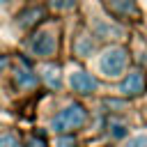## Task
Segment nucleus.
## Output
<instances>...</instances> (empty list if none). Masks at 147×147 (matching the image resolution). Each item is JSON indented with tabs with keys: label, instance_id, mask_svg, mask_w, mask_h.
<instances>
[{
	"label": "nucleus",
	"instance_id": "11",
	"mask_svg": "<svg viewBox=\"0 0 147 147\" xmlns=\"http://www.w3.org/2000/svg\"><path fill=\"white\" fill-rule=\"evenodd\" d=\"M0 147H21V140L14 131H2L0 133Z\"/></svg>",
	"mask_w": 147,
	"mask_h": 147
},
{
	"label": "nucleus",
	"instance_id": "2",
	"mask_svg": "<svg viewBox=\"0 0 147 147\" xmlns=\"http://www.w3.org/2000/svg\"><path fill=\"white\" fill-rule=\"evenodd\" d=\"M87 119V110L80 106V103H69L64 106L53 119H51V129L55 133H71L74 129L83 126Z\"/></svg>",
	"mask_w": 147,
	"mask_h": 147
},
{
	"label": "nucleus",
	"instance_id": "3",
	"mask_svg": "<svg viewBox=\"0 0 147 147\" xmlns=\"http://www.w3.org/2000/svg\"><path fill=\"white\" fill-rule=\"evenodd\" d=\"M57 51V37L53 28H41L30 37V53L37 57H53Z\"/></svg>",
	"mask_w": 147,
	"mask_h": 147
},
{
	"label": "nucleus",
	"instance_id": "15",
	"mask_svg": "<svg viewBox=\"0 0 147 147\" xmlns=\"http://www.w3.org/2000/svg\"><path fill=\"white\" fill-rule=\"evenodd\" d=\"M113 136H115V138H124V136H126V129H124L122 124H119V126L115 124V126H113Z\"/></svg>",
	"mask_w": 147,
	"mask_h": 147
},
{
	"label": "nucleus",
	"instance_id": "14",
	"mask_svg": "<svg viewBox=\"0 0 147 147\" xmlns=\"http://www.w3.org/2000/svg\"><path fill=\"white\" fill-rule=\"evenodd\" d=\"M53 5L57 9H62V11H67V9H74L76 7V0H53Z\"/></svg>",
	"mask_w": 147,
	"mask_h": 147
},
{
	"label": "nucleus",
	"instance_id": "16",
	"mask_svg": "<svg viewBox=\"0 0 147 147\" xmlns=\"http://www.w3.org/2000/svg\"><path fill=\"white\" fill-rule=\"evenodd\" d=\"M28 147H46V142L39 140V138H30V140H28Z\"/></svg>",
	"mask_w": 147,
	"mask_h": 147
},
{
	"label": "nucleus",
	"instance_id": "8",
	"mask_svg": "<svg viewBox=\"0 0 147 147\" xmlns=\"http://www.w3.org/2000/svg\"><path fill=\"white\" fill-rule=\"evenodd\" d=\"M110 7L117 16H136V2L133 0H110Z\"/></svg>",
	"mask_w": 147,
	"mask_h": 147
},
{
	"label": "nucleus",
	"instance_id": "6",
	"mask_svg": "<svg viewBox=\"0 0 147 147\" xmlns=\"http://www.w3.org/2000/svg\"><path fill=\"white\" fill-rule=\"evenodd\" d=\"M14 80H16V85H18V90H23V92H28V90H34L37 87V83H39V78L25 67V62L21 60V64L16 67V71H14Z\"/></svg>",
	"mask_w": 147,
	"mask_h": 147
},
{
	"label": "nucleus",
	"instance_id": "18",
	"mask_svg": "<svg viewBox=\"0 0 147 147\" xmlns=\"http://www.w3.org/2000/svg\"><path fill=\"white\" fill-rule=\"evenodd\" d=\"M5 2H7V0H0V7H2V5H5Z\"/></svg>",
	"mask_w": 147,
	"mask_h": 147
},
{
	"label": "nucleus",
	"instance_id": "5",
	"mask_svg": "<svg viewBox=\"0 0 147 147\" xmlns=\"http://www.w3.org/2000/svg\"><path fill=\"white\" fill-rule=\"evenodd\" d=\"M69 85L78 94H92L96 90V78L92 74H87V71H74L69 76Z\"/></svg>",
	"mask_w": 147,
	"mask_h": 147
},
{
	"label": "nucleus",
	"instance_id": "17",
	"mask_svg": "<svg viewBox=\"0 0 147 147\" xmlns=\"http://www.w3.org/2000/svg\"><path fill=\"white\" fill-rule=\"evenodd\" d=\"M7 64H9V57H5V55H0V74L7 69Z\"/></svg>",
	"mask_w": 147,
	"mask_h": 147
},
{
	"label": "nucleus",
	"instance_id": "4",
	"mask_svg": "<svg viewBox=\"0 0 147 147\" xmlns=\"http://www.w3.org/2000/svg\"><path fill=\"white\" fill-rule=\"evenodd\" d=\"M145 87H147L145 74H142L140 69H133V71H129V74L124 76V80L119 83V94H124V96H138V94L145 92Z\"/></svg>",
	"mask_w": 147,
	"mask_h": 147
},
{
	"label": "nucleus",
	"instance_id": "10",
	"mask_svg": "<svg viewBox=\"0 0 147 147\" xmlns=\"http://www.w3.org/2000/svg\"><path fill=\"white\" fill-rule=\"evenodd\" d=\"M44 16V9L41 7H34V9H30V11H25V14H21V18H18V25L21 28H28V25H34L39 18Z\"/></svg>",
	"mask_w": 147,
	"mask_h": 147
},
{
	"label": "nucleus",
	"instance_id": "12",
	"mask_svg": "<svg viewBox=\"0 0 147 147\" xmlns=\"http://www.w3.org/2000/svg\"><path fill=\"white\" fill-rule=\"evenodd\" d=\"M124 147H147V133H136V136H131V138L124 142Z\"/></svg>",
	"mask_w": 147,
	"mask_h": 147
},
{
	"label": "nucleus",
	"instance_id": "1",
	"mask_svg": "<svg viewBox=\"0 0 147 147\" xmlns=\"http://www.w3.org/2000/svg\"><path fill=\"white\" fill-rule=\"evenodd\" d=\"M129 67V51L124 46H108L99 55V71L106 78H119Z\"/></svg>",
	"mask_w": 147,
	"mask_h": 147
},
{
	"label": "nucleus",
	"instance_id": "7",
	"mask_svg": "<svg viewBox=\"0 0 147 147\" xmlns=\"http://www.w3.org/2000/svg\"><path fill=\"white\" fill-rule=\"evenodd\" d=\"M41 78L51 90H60V85H62V76H60V69L55 64H46L41 69Z\"/></svg>",
	"mask_w": 147,
	"mask_h": 147
},
{
	"label": "nucleus",
	"instance_id": "13",
	"mask_svg": "<svg viewBox=\"0 0 147 147\" xmlns=\"http://www.w3.org/2000/svg\"><path fill=\"white\" fill-rule=\"evenodd\" d=\"M55 147H76V138L69 133H60L55 140Z\"/></svg>",
	"mask_w": 147,
	"mask_h": 147
},
{
	"label": "nucleus",
	"instance_id": "9",
	"mask_svg": "<svg viewBox=\"0 0 147 147\" xmlns=\"http://www.w3.org/2000/svg\"><path fill=\"white\" fill-rule=\"evenodd\" d=\"M76 55L78 57H87L92 51H94V41H92V37L90 34H80L78 39H76Z\"/></svg>",
	"mask_w": 147,
	"mask_h": 147
}]
</instances>
